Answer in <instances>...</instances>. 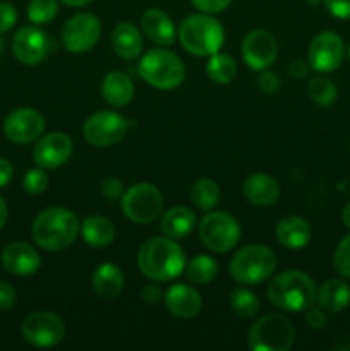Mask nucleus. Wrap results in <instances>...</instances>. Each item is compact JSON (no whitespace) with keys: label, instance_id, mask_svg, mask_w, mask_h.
Listing matches in <instances>:
<instances>
[{"label":"nucleus","instance_id":"4","mask_svg":"<svg viewBox=\"0 0 350 351\" xmlns=\"http://www.w3.org/2000/svg\"><path fill=\"white\" fill-rule=\"evenodd\" d=\"M177 38L185 51L196 57H211L218 53L225 41L222 23L211 14H191L184 17L177 31Z\"/></svg>","mask_w":350,"mask_h":351},{"label":"nucleus","instance_id":"29","mask_svg":"<svg viewBox=\"0 0 350 351\" xmlns=\"http://www.w3.org/2000/svg\"><path fill=\"white\" fill-rule=\"evenodd\" d=\"M185 274H187V280L191 283L199 285V287L209 285L218 276V263L211 256L199 254L185 264Z\"/></svg>","mask_w":350,"mask_h":351},{"label":"nucleus","instance_id":"50","mask_svg":"<svg viewBox=\"0 0 350 351\" xmlns=\"http://www.w3.org/2000/svg\"><path fill=\"white\" fill-rule=\"evenodd\" d=\"M305 2L309 3V5H321V3H325V0H305Z\"/></svg>","mask_w":350,"mask_h":351},{"label":"nucleus","instance_id":"28","mask_svg":"<svg viewBox=\"0 0 350 351\" xmlns=\"http://www.w3.org/2000/svg\"><path fill=\"white\" fill-rule=\"evenodd\" d=\"M81 235L89 247L106 249L115 240V226L105 216L93 215L81 223Z\"/></svg>","mask_w":350,"mask_h":351},{"label":"nucleus","instance_id":"32","mask_svg":"<svg viewBox=\"0 0 350 351\" xmlns=\"http://www.w3.org/2000/svg\"><path fill=\"white\" fill-rule=\"evenodd\" d=\"M191 201L201 211H213L220 201V187L211 178H199L191 189Z\"/></svg>","mask_w":350,"mask_h":351},{"label":"nucleus","instance_id":"25","mask_svg":"<svg viewBox=\"0 0 350 351\" xmlns=\"http://www.w3.org/2000/svg\"><path fill=\"white\" fill-rule=\"evenodd\" d=\"M102 96L108 105L115 108L127 106L134 98V82L126 72L112 71L103 77Z\"/></svg>","mask_w":350,"mask_h":351},{"label":"nucleus","instance_id":"11","mask_svg":"<svg viewBox=\"0 0 350 351\" xmlns=\"http://www.w3.org/2000/svg\"><path fill=\"white\" fill-rule=\"evenodd\" d=\"M21 335L31 346L51 348L65 338V322L54 312L38 311L24 319L21 324Z\"/></svg>","mask_w":350,"mask_h":351},{"label":"nucleus","instance_id":"9","mask_svg":"<svg viewBox=\"0 0 350 351\" xmlns=\"http://www.w3.org/2000/svg\"><path fill=\"white\" fill-rule=\"evenodd\" d=\"M198 230L202 245L216 254L230 252L242 235L239 221L225 211H208Z\"/></svg>","mask_w":350,"mask_h":351},{"label":"nucleus","instance_id":"47","mask_svg":"<svg viewBox=\"0 0 350 351\" xmlns=\"http://www.w3.org/2000/svg\"><path fill=\"white\" fill-rule=\"evenodd\" d=\"M7 219H9V209H7V204L5 201H3L2 197H0V230L5 226Z\"/></svg>","mask_w":350,"mask_h":351},{"label":"nucleus","instance_id":"39","mask_svg":"<svg viewBox=\"0 0 350 351\" xmlns=\"http://www.w3.org/2000/svg\"><path fill=\"white\" fill-rule=\"evenodd\" d=\"M17 23V10L12 3L0 2V34L7 33Z\"/></svg>","mask_w":350,"mask_h":351},{"label":"nucleus","instance_id":"43","mask_svg":"<svg viewBox=\"0 0 350 351\" xmlns=\"http://www.w3.org/2000/svg\"><path fill=\"white\" fill-rule=\"evenodd\" d=\"M325 7L336 19H350V0H325Z\"/></svg>","mask_w":350,"mask_h":351},{"label":"nucleus","instance_id":"12","mask_svg":"<svg viewBox=\"0 0 350 351\" xmlns=\"http://www.w3.org/2000/svg\"><path fill=\"white\" fill-rule=\"evenodd\" d=\"M102 36V23L91 12L72 16L62 27V43L71 53H86L93 50Z\"/></svg>","mask_w":350,"mask_h":351},{"label":"nucleus","instance_id":"14","mask_svg":"<svg viewBox=\"0 0 350 351\" xmlns=\"http://www.w3.org/2000/svg\"><path fill=\"white\" fill-rule=\"evenodd\" d=\"M12 53L23 65L34 67L41 64L50 53V40L47 33L34 24V26H23L12 40Z\"/></svg>","mask_w":350,"mask_h":351},{"label":"nucleus","instance_id":"52","mask_svg":"<svg viewBox=\"0 0 350 351\" xmlns=\"http://www.w3.org/2000/svg\"><path fill=\"white\" fill-rule=\"evenodd\" d=\"M0 51H2V40H0Z\"/></svg>","mask_w":350,"mask_h":351},{"label":"nucleus","instance_id":"26","mask_svg":"<svg viewBox=\"0 0 350 351\" xmlns=\"http://www.w3.org/2000/svg\"><path fill=\"white\" fill-rule=\"evenodd\" d=\"M316 302L326 314H340L350 305V287L343 280H328L321 285Z\"/></svg>","mask_w":350,"mask_h":351},{"label":"nucleus","instance_id":"37","mask_svg":"<svg viewBox=\"0 0 350 351\" xmlns=\"http://www.w3.org/2000/svg\"><path fill=\"white\" fill-rule=\"evenodd\" d=\"M124 192H126V189H124L122 180H119V178L108 177L102 182V195L106 201H119V199H122Z\"/></svg>","mask_w":350,"mask_h":351},{"label":"nucleus","instance_id":"51","mask_svg":"<svg viewBox=\"0 0 350 351\" xmlns=\"http://www.w3.org/2000/svg\"><path fill=\"white\" fill-rule=\"evenodd\" d=\"M345 55H347V58H349V60H350V45H349V48H347V50H345Z\"/></svg>","mask_w":350,"mask_h":351},{"label":"nucleus","instance_id":"23","mask_svg":"<svg viewBox=\"0 0 350 351\" xmlns=\"http://www.w3.org/2000/svg\"><path fill=\"white\" fill-rule=\"evenodd\" d=\"M112 48L122 60H136L143 51V34L129 21L119 23L110 34Z\"/></svg>","mask_w":350,"mask_h":351},{"label":"nucleus","instance_id":"42","mask_svg":"<svg viewBox=\"0 0 350 351\" xmlns=\"http://www.w3.org/2000/svg\"><path fill=\"white\" fill-rule=\"evenodd\" d=\"M305 322H307L309 328L312 329H325L326 326H328V315H326V312L323 311L321 307H314V305H311V307L305 311Z\"/></svg>","mask_w":350,"mask_h":351},{"label":"nucleus","instance_id":"49","mask_svg":"<svg viewBox=\"0 0 350 351\" xmlns=\"http://www.w3.org/2000/svg\"><path fill=\"white\" fill-rule=\"evenodd\" d=\"M60 2L65 3V5H69V7H84V5H88L91 0H60Z\"/></svg>","mask_w":350,"mask_h":351},{"label":"nucleus","instance_id":"22","mask_svg":"<svg viewBox=\"0 0 350 351\" xmlns=\"http://www.w3.org/2000/svg\"><path fill=\"white\" fill-rule=\"evenodd\" d=\"M91 288L100 300H115L124 290V273L113 263H103L91 276Z\"/></svg>","mask_w":350,"mask_h":351},{"label":"nucleus","instance_id":"46","mask_svg":"<svg viewBox=\"0 0 350 351\" xmlns=\"http://www.w3.org/2000/svg\"><path fill=\"white\" fill-rule=\"evenodd\" d=\"M14 177V167L5 158H0V189L5 187Z\"/></svg>","mask_w":350,"mask_h":351},{"label":"nucleus","instance_id":"1","mask_svg":"<svg viewBox=\"0 0 350 351\" xmlns=\"http://www.w3.org/2000/svg\"><path fill=\"white\" fill-rule=\"evenodd\" d=\"M185 254L170 237H153L141 245L137 266L143 276L154 283H168L185 271Z\"/></svg>","mask_w":350,"mask_h":351},{"label":"nucleus","instance_id":"5","mask_svg":"<svg viewBox=\"0 0 350 351\" xmlns=\"http://www.w3.org/2000/svg\"><path fill=\"white\" fill-rule=\"evenodd\" d=\"M277 256L270 247L250 243V245L242 247L230 259L229 273L235 280V283L254 287V285L270 280L271 274L277 269Z\"/></svg>","mask_w":350,"mask_h":351},{"label":"nucleus","instance_id":"24","mask_svg":"<svg viewBox=\"0 0 350 351\" xmlns=\"http://www.w3.org/2000/svg\"><path fill=\"white\" fill-rule=\"evenodd\" d=\"M312 239V228L309 221L301 216H287L277 225V240L285 249H304Z\"/></svg>","mask_w":350,"mask_h":351},{"label":"nucleus","instance_id":"36","mask_svg":"<svg viewBox=\"0 0 350 351\" xmlns=\"http://www.w3.org/2000/svg\"><path fill=\"white\" fill-rule=\"evenodd\" d=\"M333 267L345 280H350V233L343 237L333 252Z\"/></svg>","mask_w":350,"mask_h":351},{"label":"nucleus","instance_id":"44","mask_svg":"<svg viewBox=\"0 0 350 351\" xmlns=\"http://www.w3.org/2000/svg\"><path fill=\"white\" fill-rule=\"evenodd\" d=\"M309 69H311L309 62L302 60V58H295L288 65V74L294 79H304L309 74Z\"/></svg>","mask_w":350,"mask_h":351},{"label":"nucleus","instance_id":"41","mask_svg":"<svg viewBox=\"0 0 350 351\" xmlns=\"http://www.w3.org/2000/svg\"><path fill=\"white\" fill-rule=\"evenodd\" d=\"M16 302H17V295L12 285L0 280V311L2 312L12 311V308L16 307Z\"/></svg>","mask_w":350,"mask_h":351},{"label":"nucleus","instance_id":"19","mask_svg":"<svg viewBox=\"0 0 350 351\" xmlns=\"http://www.w3.org/2000/svg\"><path fill=\"white\" fill-rule=\"evenodd\" d=\"M165 305L174 317L187 321L194 319L202 308V298L196 288L189 285H172L165 293Z\"/></svg>","mask_w":350,"mask_h":351},{"label":"nucleus","instance_id":"48","mask_svg":"<svg viewBox=\"0 0 350 351\" xmlns=\"http://www.w3.org/2000/svg\"><path fill=\"white\" fill-rule=\"evenodd\" d=\"M342 221L343 225L350 230V202L349 204H345V208L342 209Z\"/></svg>","mask_w":350,"mask_h":351},{"label":"nucleus","instance_id":"31","mask_svg":"<svg viewBox=\"0 0 350 351\" xmlns=\"http://www.w3.org/2000/svg\"><path fill=\"white\" fill-rule=\"evenodd\" d=\"M237 74V64L230 55L215 53L206 64V75L216 84H229Z\"/></svg>","mask_w":350,"mask_h":351},{"label":"nucleus","instance_id":"20","mask_svg":"<svg viewBox=\"0 0 350 351\" xmlns=\"http://www.w3.org/2000/svg\"><path fill=\"white\" fill-rule=\"evenodd\" d=\"M141 27H143L144 36L160 47H170L177 40V29L172 17L156 7L144 10L141 16Z\"/></svg>","mask_w":350,"mask_h":351},{"label":"nucleus","instance_id":"21","mask_svg":"<svg viewBox=\"0 0 350 351\" xmlns=\"http://www.w3.org/2000/svg\"><path fill=\"white\" fill-rule=\"evenodd\" d=\"M242 194L247 202L259 208L273 206L280 199V185L266 173H253L244 180Z\"/></svg>","mask_w":350,"mask_h":351},{"label":"nucleus","instance_id":"8","mask_svg":"<svg viewBox=\"0 0 350 351\" xmlns=\"http://www.w3.org/2000/svg\"><path fill=\"white\" fill-rule=\"evenodd\" d=\"M165 199L156 185L150 182L134 184L124 192L120 208L124 216L136 225H148L163 215Z\"/></svg>","mask_w":350,"mask_h":351},{"label":"nucleus","instance_id":"34","mask_svg":"<svg viewBox=\"0 0 350 351\" xmlns=\"http://www.w3.org/2000/svg\"><path fill=\"white\" fill-rule=\"evenodd\" d=\"M58 14L57 0H31L27 5V17L36 26L51 23Z\"/></svg>","mask_w":350,"mask_h":351},{"label":"nucleus","instance_id":"33","mask_svg":"<svg viewBox=\"0 0 350 351\" xmlns=\"http://www.w3.org/2000/svg\"><path fill=\"white\" fill-rule=\"evenodd\" d=\"M307 95L314 105L321 106V108H329L338 98V88L331 79L325 77V75H316L309 81Z\"/></svg>","mask_w":350,"mask_h":351},{"label":"nucleus","instance_id":"40","mask_svg":"<svg viewBox=\"0 0 350 351\" xmlns=\"http://www.w3.org/2000/svg\"><path fill=\"white\" fill-rule=\"evenodd\" d=\"M192 5L205 14H220L232 3V0H191Z\"/></svg>","mask_w":350,"mask_h":351},{"label":"nucleus","instance_id":"45","mask_svg":"<svg viewBox=\"0 0 350 351\" xmlns=\"http://www.w3.org/2000/svg\"><path fill=\"white\" fill-rule=\"evenodd\" d=\"M141 297H143V300L146 302V304H151V305L158 304V302L161 300L160 287H158V285H154V281L153 283L146 285V287L143 288V293H141Z\"/></svg>","mask_w":350,"mask_h":351},{"label":"nucleus","instance_id":"27","mask_svg":"<svg viewBox=\"0 0 350 351\" xmlns=\"http://www.w3.org/2000/svg\"><path fill=\"white\" fill-rule=\"evenodd\" d=\"M196 215L192 209L185 208V206H175L170 208L167 213L161 215L160 219V230L165 237L178 240L187 237L196 228Z\"/></svg>","mask_w":350,"mask_h":351},{"label":"nucleus","instance_id":"6","mask_svg":"<svg viewBox=\"0 0 350 351\" xmlns=\"http://www.w3.org/2000/svg\"><path fill=\"white\" fill-rule=\"evenodd\" d=\"M137 74L153 88L170 91L178 88L185 79V65L178 55L163 48H153L137 64Z\"/></svg>","mask_w":350,"mask_h":351},{"label":"nucleus","instance_id":"3","mask_svg":"<svg viewBox=\"0 0 350 351\" xmlns=\"http://www.w3.org/2000/svg\"><path fill=\"white\" fill-rule=\"evenodd\" d=\"M266 295L270 304L277 308L297 314V312H305L311 305H314L318 288L307 273L290 269L271 278Z\"/></svg>","mask_w":350,"mask_h":351},{"label":"nucleus","instance_id":"15","mask_svg":"<svg viewBox=\"0 0 350 351\" xmlns=\"http://www.w3.org/2000/svg\"><path fill=\"white\" fill-rule=\"evenodd\" d=\"M45 119L33 108H17L3 120V134L14 144H31L41 137Z\"/></svg>","mask_w":350,"mask_h":351},{"label":"nucleus","instance_id":"10","mask_svg":"<svg viewBox=\"0 0 350 351\" xmlns=\"http://www.w3.org/2000/svg\"><path fill=\"white\" fill-rule=\"evenodd\" d=\"M129 122L126 117L110 110H102L86 119L82 125V136L86 143L95 147H110L126 137Z\"/></svg>","mask_w":350,"mask_h":351},{"label":"nucleus","instance_id":"53","mask_svg":"<svg viewBox=\"0 0 350 351\" xmlns=\"http://www.w3.org/2000/svg\"><path fill=\"white\" fill-rule=\"evenodd\" d=\"M349 146H350V141H349Z\"/></svg>","mask_w":350,"mask_h":351},{"label":"nucleus","instance_id":"30","mask_svg":"<svg viewBox=\"0 0 350 351\" xmlns=\"http://www.w3.org/2000/svg\"><path fill=\"white\" fill-rule=\"evenodd\" d=\"M229 302L233 314L239 315L240 319L256 317L257 312H259L261 308V302L259 298H257V295L254 293V291L247 290L244 285H240L239 288L232 290Z\"/></svg>","mask_w":350,"mask_h":351},{"label":"nucleus","instance_id":"7","mask_svg":"<svg viewBox=\"0 0 350 351\" xmlns=\"http://www.w3.org/2000/svg\"><path fill=\"white\" fill-rule=\"evenodd\" d=\"M295 343V328L283 314H266L249 329L247 345L253 351H288Z\"/></svg>","mask_w":350,"mask_h":351},{"label":"nucleus","instance_id":"35","mask_svg":"<svg viewBox=\"0 0 350 351\" xmlns=\"http://www.w3.org/2000/svg\"><path fill=\"white\" fill-rule=\"evenodd\" d=\"M48 184H50V177H48L47 170L41 167L27 170L26 175H24V178H23L24 191L31 195L43 194V192L48 189Z\"/></svg>","mask_w":350,"mask_h":351},{"label":"nucleus","instance_id":"13","mask_svg":"<svg viewBox=\"0 0 350 351\" xmlns=\"http://www.w3.org/2000/svg\"><path fill=\"white\" fill-rule=\"evenodd\" d=\"M343 57H345V43L335 31H323L309 45V65L321 74L336 71L342 65Z\"/></svg>","mask_w":350,"mask_h":351},{"label":"nucleus","instance_id":"38","mask_svg":"<svg viewBox=\"0 0 350 351\" xmlns=\"http://www.w3.org/2000/svg\"><path fill=\"white\" fill-rule=\"evenodd\" d=\"M281 81L280 75L273 71H261L259 79H257V88L264 93V95H275L280 89Z\"/></svg>","mask_w":350,"mask_h":351},{"label":"nucleus","instance_id":"18","mask_svg":"<svg viewBox=\"0 0 350 351\" xmlns=\"http://www.w3.org/2000/svg\"><path fill=\"white\" fill-rule=\"evenodd\" d=\"M0 263L3 269L14 276H33L40 269L41 257L30 243L12 242L3 247Z\"/></svg>","mask_w":350,"mask_h":351},{"label":"nucleus","instance_id":"17","mask_svg":"<svg viewBox=\"0 0 350 351\" xmlns=\"http://www.w3.org/2000/svg\"><path fill=\"white\" fill-rule=\"evenodd\" d=\"M278 57V43L266 29H254L244 38L242 58L253 71H266Z\"/></svg>","mask_w":350,"mask_h":351},{"label":"nucleus","instance_id":"2","mask_svg":"<svg viewBox=\"0 0 350 351\" xmlns=\"http://www.w3.org/2000/svg\"><path fill=\"white\" fill-rule=\"evenodd\" d=\"M81 232L79 219L71 209L47 208L34 218L31 226L33 242L40 249L57 252L71 247Z\"/></svg>","mask_w":350,"mask_h":351},{"label":"nucleus","instance_id":"16","mask_svg":"<svg viewBox=\"0 0 350 351\" xmlns=\"http://www.w3.org/2000/svg\"><path fill=\"white\" fill-rule=\"evenodd\" d=\"M74 153V143L64 132L41 136L33 147V161L45 170H55L67 163Z\"/></svg>","mask_w":350,"mask_h":351}]
</instances>
